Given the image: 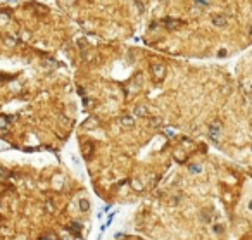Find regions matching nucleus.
Segmentation results:
<instances>
[{"mask_svg": "<svg viewBox=\"0 0 252 240\" xmlns=\"http://www.w3.org/2000/svg\"><path fill=\"white\" fill-rule=\"evenodd\" d=\"M150 0H57L61 10L87 35L121 43L145 23Z\"/></svg>", "mask_w": 252, "mask_h": 240, "instance_id": "20e7f679", "label": "nucleus"}, {"mask_svg": "<svg viewBox=\"0 0 252 240\" xmlns=\"http://www.w3.org/2000/svg\"><path fill=\"white\" fill-rule=\"evenodd\" d=\"M211 23L216 28H224V26L228 24V17H226V14H212Z\"/></svg>", "mask_w": 252, "mask_h": 240, "instance_id": "39448f33", "label": "nucleus"}, {"mask_svg": "<svg viewBox=\"0 0 252 240\" xmlns=\"http://www.w3.org/2000/svg\"><path fill=\"white\" fill-rule=\"evenodd\" d=\"M92 202L62 166L0 159V240H87Z\"/></svg>", "mask_w": 252, "mask_h": 240, "instance_id": "7ed1b4c3", "label": "nucleus"}, {"mask_svg": "<svg viewBox=\"0 0 252 240\" xmlns=\"http://www.w3.org/2000/svg\"><path fill=\"white\" fill-rule=\"evenodd\" d=\"M247 35H249V36H252V26H249V28H247Z\"/></svg>", "mask_w": 252, "mask_h": 240, "instance_id": "423d86ee", "label": "nucleus"}, {"mask_svg": "<svg viewBox=\"0 0 252 240\" xmlns=\"http://www.w3.org/2000/svg\"><path fill=\"white\" fill-rule=\"evenodd\" d=\"M249 209H252V202H250V204H249Z\"/></svg>", "mask_w": 252, "mask_h": 240, "instance_id": "0eeeda50", "label": "nucleus"}, {"mask_svg": "<svg viewBox=\"0 0 252 240\" xmlns=\"http://www.w3.org/2000/svg\"><path fill=\"white\" fill-rule=\"evenodd\" d=\"M74 31L38 2L0 5V142L55 152L74 130Z\"/></svg>", "mask_w": 252, "mask_h": 240, "instance_id": "f257e3e1", "label": "nucleus"}, {"mask_svg": "<svg viewBox=\"0 0 252 240\" xmlns=\"http://www.w3.org/2000/svg\"><path fill=\"white\" fill-rule=\"evenodd\" d=\"M79 152L93 190L109 204L147 199L173 161L185 162L194 143L149 116H87L78 126Z\"/></svg>", "mask_w": 252, "mask_h": 240, "instance_id": "f03ea898", "label": "nucleus"}]
</instances>
